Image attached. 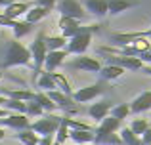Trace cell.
<instances>
[{
  "mask_svg": "<svg viewBox=\"0 0 151 145\" xmlns=\"http://www.w3.org/2000/svg\"><path fill=\"white\" fill-rule=\"evenodd\" d=\"M31 67L33 65V57H31L29 48L21 44L19 40H10L8 42V48H6V56H4L2 61V69H10V67Z\"/></svg>",
  "mask_w": 151,
  "mask_h": 145,
  "instance_id": "1",
  "label": "cell"
},
{
  "mask_svg": "<svg viewBox=\"0 0 151 145\" xmlns=\"http://www.w3.org/2000/svg\"><path fill=\"white\" fill-rule=\"evenodd\" d=\"M100 29V25H90V27H82V31L78 34H75L73 38L67 40L65 52L67 54H75V56H84V52L88 50L90 42H92V34Z\"/></svg>",
  "mask_w": 151,
  "mask_h": 145,
  "instance_id": "2",
  "label": "cell"
},
{
  "mask_svg": "<svg viewBox=\"0 0 151 145\" xmlns=\"http://www.w3.org/2000/svg\"><path fill=\"white\" fill-rule=\"evenodd\" d=\"M44 40H46V34L40 31V33H37V38L33 40V44H31V48H29L31 57H33V78H35V82H37L38 76H40L42 67H44V61H46V54H48Z\"/></svg>",
  "mask_w": 151,
  "mask_h": 145,
  "instance_id": "3",
  "label": "cell"
},
{
  "mask_svg": "<svg viewBox=\"0 0 151 145\" xmlns=\"http://www.w3.org/2000/svg\"><path fill=\"white\" fill-rule=\"evenodd\" d=\"M59 124H61V116L59 115H44L40 116V119H37L35 122H31L29 130H33L37 136H42V138H52V136L58 132Z\"/></svg>",
  "mask_w": 151,
  "mask_h": 145,
  "instance_id": "4",
  "label": "cell"
},
{
  "mask_svg": "<svg viewBox=\"0 0 151 145\" xmlns=\"http://www.w3.org/2000/svg\"><path fill=\"white\" fill-rule=\"evenodd\" d=\"M58 11L61 14V17H71V19H77V21L86 19V10L82 8L81 0H59Z\"/></svg>",
  "mask_w": 151,
  "mask_h": 145,
  "instance_id": "5",
  "label": "cell"
},
{
  "mask_svg": "<svg viewBox=\"0 0 151 145\" xmlns=\"http://www.w3.org/2000/svg\"><path fill=\"white\" fill-rule=\"evenodd\" d=\"M103 90H105V84L103 82H96V84L92 86H86V88H78L73 92V101L75 103H88L90 99H94V97L101 96Z\"/></svg>",
  "mask_w": 151,
  "mask_h": 145,
  "instance_id": "6",
  "label": "cell"
},
{
  "mask_svg": "<svg viewBox=\"0 0 151 145\" xmlns=\"http://www.w3.org/2000/svg\"><path fill=\"white\" fill-rule=\"evenodd\" d=\"M107 65H115V67L121 69H128V71H140L144 67L140 57H128V56H105Z\"/></svg>",
  "mask_w": 151,
  "mask_h": 145,
  "instance_id": "7",
  "label": "cell"
},
{
  "mask_svg": "<svg viewBox=\"0 0 151 145\" xmlns=\"http://www.w3.org/2000/svg\"><path fill=\"white\" fill-rule=\"evenodd\" d=\"M69 69H75V71H86V73H100L101 63L96 59V57H88V56H78L75 57L73 61L67 63Z\"/></svg>",
  "mask_w": 151,
  "mask_h": 145,
  "instance_id": "8",
  "label": "cell"
},
{
  "mask_svg": "<svg viewBox=\"0 0 151 145\" xmlns=\"http://www.w3.org/2000/svg\"><path fill=\"white\" fill-rule=\"evenodd\" d=\"M46 96L50 97L52 101H54V105L58 109H63L65 113H78V107H77V103L73 101V97H69V96H65V94H61L59 90H52V92H46Z\"/></svg>",
  "mask_w": 151,
  "mask_h": 145,
  "instance_id": "9",
  "label": "cell"
},
{
  "mask_svg": "<svg viewBox=\"0 0 151 145\" xmlns=\"http://www.w3.org/2000/svg\"><path fill=\"white\" fill-rule=\"evenodd\" d=\"M0 126H8L19 132V130H27L31 126V120L27 115H21V113H10L6 119H0Z\"/></svg>",
  "mask_w": 151,
  "mask_h": 145,
  "instance_id": "10",
  "label": "cell"
},
{
  "mask_svg": "<svg viewBox=\"0 0 151 145\" xmlns=\"http://www.w3.org/2000/svg\"><path fill=\"white\" fill-rule=\"evenodd\" d=\"M65 57H67L65 50H54V52H48L46 54V61H44V71L46 73H55V69L63 65Z\"/></svg>",
  "mask_w": 151,
  "mask_h": 145,
  "instance_id": "11",
  "label": "cell"
},
{
  "mask_svg": "<svg viewBox=\"0 0 151 145\" xmlns=\"http://www.w3.org/2000/svg\"><path fill=\"white\" fill-rule=\"evenodd\" d=\"M111 107H113V105H111V101H107V99L98 101V103H92L88 107V116L94 119V120H98V122H101L105 116H109Z\"/></svg>",
  "mask_w": 151,
  "mask_h": 145,
  "instance_id": "12",
  "label": "cell"
},
{
  "mask_svg": "<svg viewBox=\"0 0 151 145\" xmlns=\"http://www.w3.org/2000/svg\"><path fill=\"white\" fill-rule=\"evenodd\" d=\"M130 105V113H134V115H138V113H145L151 109V90H145V92H142L138 97H134L132 103Z\"/></svg>",
  "mask_w": 151,
  "mask_h": 145,
  "instance_id": "13",
  "label": "cell"
},
{
  "mask_svg": "<svg viewBox=\"0 0 151 145\" xmlns=\"http://www.w3.org/2000/svg\"><path fill=\"white\" fill-rule=\"evenodd\" d=\"M140 4V0H107V14L109 15H119L126 11L128 8H134Z\"/></svg>",
  "mask_w": 151,
  "mask_h": 145,
  "instance_id": "14",
  "label": "cell"
},
{
  "mask_svg": "<svg viewBox=\"0 0 151 145\" xmlns=\"http://www.w3.org/2000/svg\"><path fill=\"white\" fill-rule=\"evenodd\" d=\"M81 4L84 10H88L92 15L100 19L107 15V0H81Z\"/></svg>",
  "mask_w": 151,
  "mask_h": 145,
  "instance_id": "15",
  "label": "cell"
},
{
  "mask_svg": "<svg viewBox=\"0 0 151 145\" xmlns=\"http://www.w3.org/2000/svg\"><path fill=\"white\" fill-rule=\"evenodd\" d=\"M0 96L8 97V99H17V101H33L35 92L31 90H10V88H0Z\"/></svg>",
  "mask_w": 151,
  "mask_h": 145,
  "instance_id": "16",
  "label": "cell"
},
{
  "mask_svg": "<svg viewBox=\"0 0 151 145\" xmlns=\"http://www.w3.org/2000/svg\"><path fill=\"white\" fill-rule=\"evenodd\" d=\"M29 10H31L29 2H14L8 8H4L2 14L6 15V17H10V19H17V17H21V15H25Z\"/></svg>",
  "mask_w": 151,
  "mask_h": 145,
  "instance_id": "17",
  "label": "cell"
},
{
  "mask_svg": "<svg viewBox=\"0 0 151 145\" xmlns=\"http://www.w3.org/2000/svg\"><path fill=\"white\" fill-rule=\"evenodd\" d=\"M121 124H122V120H119V119H115V116H105V119L100 122V126L96 128V134H115V132L121 128Z\"/></svg>",
  "mask_w": 151,
  "mask_h": 145,
  "instance_id": "18",
  "label": "cell"
},
{
  "mask_svg": "<svg viewBox=\"0 0 151 145\" xmlns=\"http://www.w3.org/2000/svg\"><path fill=\"white\" fill-rule=\"evenodd\" d=\"M50 11H52L50 8L35 6V8H31V10L25 14V21H27V23H31V25H35V23L42 21L44 17H48V15H50Z\"/></svg>",
  "mask_w": 151,
  "mask_h": 145,
  "instance_id": "19",
  "label": "cell"
},
{
  "mask_svg": "<svg viewBox=\"0 0 151 145\" xmlns=\"http://www.w3.org/2000/svg\"><path fill=\"white\" fill-rule=\"evenodd\" d=\"M69 139L77 145H90L94 143V134L92 130H69Z\"/></svg>",
  "mask_w": 151,
  "mask_h": 145,
  "instance_id": "20",
  "label": "cell"
},
{
  "mask_svg": "<svg viewBox=\"0 0 151 145\" xmlns=\"http://www.w3.org/2000/svg\"><path fill=\"white\" fill-rule=\"evenodd\" d=\"M50 76H52V80H54L55 88H58L61 94H65V96H69V97L73 96V88H71L69 80L65 78V74H61V73H50Z\"/></svg>",
  "mask_w": 151,
  "mask_h": 145,
  "instance_id": "21",
  "label": "cell"
},
{
  "mask_svg": "<svg viewBox=\"0 0 151 145\" xmlns=\"http://www.w3.org/2000/svg\"><path fill=\"white\" fill-rule=\"evenodd\" d=\"M14 138L19 139L23 145H38V141H40V138H38L33 130H29V128H27V130H19L17 134H14Z\"/></svg>",
  "mask_w": 151,
  "mask_h": 145,
  "instance_id": "22",
  "label": "cell"
},
{
  "mask_svg": "<svg viewBox=\"0 0 151 145\" xmlns=\"http://www.w3.org/2000/svg\"><path fill=\"white\" fill-rule=\"evenodd\" d=\"M94 143L96 145H124L117 134H94Z\"/></svg>",
  "mask_w": 151,
  "mask_h": 145,
  "instance_id": "23",
  "label": "cell"
},
{
  "mask_svg": "<svg viewBox=\"0 0 151 145\" xmlns=\"http://www.w3.org/2000/svg\"><path fill=\"white\" fill-rule=\"evenodd\" d=\"M37 88H38V92H52V90H58L55 84H54V80H52V76H50V73H46V71H42L40 76L37 78Z\"/></svg>",
  "mask_w": 151,
  "mask_h": 145,
  "instance_id": "24",
  "label": "cell"
},
{
  "mask_svg": "<svg viewBox=\"0 0 151 145\" xmlns=\"http://www.w3.org/2000/svg\"><path fill=\"white\" fill-rule=\"evenodd\" d=\"M100 74H101L103 80H115V78H119L121 74H124V69L115 67V65H103L100 69Z\"/></svg>",
  "mask_w": 151,
  "mask_h": 145,
  "instance_id": "25",
  "label": "cell"
},
{
  "mask_svg": "<svg viewBox=\"0 0 151 145\" xmlns=\"http://www.w3.org/2000/svg\"><path fill=\"white\" fill-rule=\"evenodd\" d=\"M33 101H37L38 105H40L44 111H48V113H52V111H55V105H54V101L50 99L48 96H46V92H35V97H33Z\"/></svg>",
  "mask_w": 151,
  "mask_h": 145,
  "instance_id": "26",
  "label": "cell"
},
{
  "mask_svg": "<svg viewBox=\"0 0 151 145\" xmlns=\"http://www.w3.org/2000/svg\"><path fill=\"white\" fill-rule=\"evenodd\" d=\"M33 31H35V25L27 23L25 19H23V21L17 19V23H15V27H14V36H15V40H19V38L27 36L29 33H33Z\"/></svg>",
  "mask_w": 151,
  "mask_h": 145,
  "instance_id": "27",
  "label": "cell"
},
{
  "mask_svg": "<svg viewBox=\"0 0 151 145\" xmlns=\"http://www.w3.org/2000/svg\"><path fill=\"white\" fill-rule=\"evenodd\" d=\"M119 138L122 139V143H124V145H144V143H142V138H138V136L134 134L128 126L121 128V136H119Z\"/></svg>",
  "mask_w": 151,
  "mask_h": 145,
  "instance_id": "28",
  "label": "cell"
},
{
  "mask_svg": "<svg viewBox=\"0 0 151 145\" xmlns=\"http://www.w3.org/2000/svg\"><path fill=\"white\" fill-rule=\"evenodd\" d=\"M46 50L54 52V50H63L67 46V40L63 36H46Z\"/></svg>",
  "mask_w": 151,
  "mask_h": 145,
  "instance_id": "29",
  "label": "cell"
},
{
  "mask_svg": "<svg viewBox=\"0 0 151 145\" xmlns=\"http://www.w3.org/2000/svg\"><path fill=\"white\" fill-rule=\"evenodd\" d=\"M128 115H130V105L128 103H119V105L111 107V116H115L119 120H124Z\"/></svg>",
  "mask_w": 151,
  "mask_h": 145,
  "instance_id": "30",
  "label": "cell"
},
{
  "mask_svg": "<svg viewBox=\"0 0 151 145\" xmlns=\"http://www.w3.org/2000/svg\"><path fill=\"white\" fill-rule=\"evenodd\" d=\"M4 109H8V111H15V113H21V115H25L27 111V103L25 101H17V99H8L6 97V103H4Z\"/></svg>",
  "mask_w": 151,
  "mask_h": 145,
  "instance_id": "31",
  "label": "cell"
},
{
  "mask_svg": "<svg viewBox=\"0 0 151 145\" xmlns=\"http://www.w3.org/2000/svg\"><path fill=\"white\" fill-rule=\"evenodd\" d=\"M128 128L138 136V138H142V136H144V132L149 128V122H147L145 119H134V120H132V124H130Z\"/></svg>",
  "mask_w": 151,
  "mask_h": 145,
  "instance_id": "32",
  "label": "cell"
},
{
  "mask_svg": "<svg viewBox=\"0 0 151 145\" xmlns=\"http://www.w3.org/2000/svg\"><path fill=\"white\" fill-rule=\"evenodd\" d=\"M61 122L65 124L69 130H92L86 122H81V120H75L71 116H61Z\"/></svg>",
  "mask_w": 151,
  "mask_h": 145,
  "instance_id": "33",
  "label": "cell"
},
{
  "mask_svg": "<svg viewBox=\"0 0 151 145\" xmlns=\"http://www.w3.org/2000/svg\"><path fill=\"white\" fill-rule=\"evenodd\" d=\"M25 115L27 116H38V119H40V116H44V109L40 107V105L37 103V101H27V111H25Z\"/></svg>",
  "mask_w": 151,
  "mask_h": 145,
  "instance_id": "34",
  "label": "cell"
},
{
  "mask_svg": "<svg viewBox=\"0 0 151 145\" xmlns=\"http://www.w3.org/2000/svg\"><path fill=\"white\" fill-rule=\"evenodd\" d=\"M67 139H69V128L61 122V124H59V128H58V134H55V143L63 145Z\"/></svg>",
  "mask_w": 151,
  "mask_h": 145,
  "instance_id": "35",
  "label": "cell"
},
{
  "mask_svg": "<svg viewBox=\"0 0 151 145\" xmlns=\"http://www.w3.org/2000/svg\"><path fill=\"white\" fill-rule=\"evenodd\" d=\"M78 23H81V21H77V19H71V17H59L58 27H59L61 31H67V29H73V27H78Z\"/></svg>",
  "mask_w": 151,
  "mask_h": 145,
  "instance_id": "36",
  "label": "cell"
},
{
  "mask_svg": "<svg viewBox=\"0 0 151 145\" xmlns=\"http://www.w3.org/2000/svg\"><path fill=\"white\" fill-rule=\"evenodd\" d=\"M15 23H17V19H10V17H6V15L0 11V27H12V29H14Z\"/></svg>",
  "mask_w": 151,
  "mask_h": 145,
  "instance_id": "37",
  "label": "cell"
},
{
  "mask_svg": "<svg viewBox=\"0 0 151 145\" xmlns=\"http://www.w3.org/2000/svg\"><path fill=\"white\" fill-rule=\"evenodd\" d=\"M55 2H58V0H35V6H42V8H50V10H54Z\"/></svg>",
  "mask_w": 151,
  "mask_h": 145,
  "instance_id": "38",
  "label": "cell"
},
{
  "mask_svg": "<svg viewBox=\"0 0 151 145\" xmlns=\"http://www.w3.org/2000/svg\"><path fill=\"white\" fill-rule=\"evenodd\" d=\"M142 143H144V145H151V126L144 132V136H142Z\"/></svg>",
  "mask_w": 151,
  "mask_h": 145,
  "instance_id": "39",
  "label": "cell"
},
{
  "mask_svg": "<svg viewBox=\"0 0 151 145\" xmlns=\"http://www.w3.org/2000/svg\"><path fill=\"white\" fill-rule=\"evenodd\" d=\"M140 59H142V63H144V65H149L151 63V50H149V52L140 54Z\"/></svg>",
  "mask_w": 151,
  "mask_h": 145,
  "instance_id": "40",
  "label": "cell"
},
{
  "mask_svg": "<svg viewBox=\"0 0 151 145\" xmlns=\"http://www.w3.org/2000/svg\"><path fill=\"white\" fill-rule=\"evenodd\" d=\"M52 143H54V139H52L50 136L48 138H40V141H38V145H52Z\"/></svg>",
  "mask_w": 151,
  "mask_h": 145,
  "instance_id": "41",
  "label": "cell"
},
{
  "mask_svg": "<svg viewBox=\"0 0 151 145\" xmlns=\"http://www.w3.org/2000/svg\"><path fill=\"white\" fill-rule=\"evenodd\" d=\"M140 73H144V74H149V76H151V65H144V67L140 69Z\"/></svg>",
  "mask_w": 151,
  "mask_h": 145,
  "instance_id": "42",
  "label": "cell"
},
{
  "mask_svg": "<svg viewBox=\"0 0 151 145\" xmlns=\"http://www.w3.org/2000/svg\"><path fill=\"white\" fill-rule=\"evenodd\" d=\"M8 115H10V111H8V109H4V107H0V119H6Z\"/></svg>",
  "mask_w": 151,
  "mask_h": 145,
  "instance_id": "43",
  "label": "cell"
},
{
  "mask_svg": "<svg viewBox=\"0 0 151 145\" xmlns=\"http://www.w3.org/2000/svg\"><path fill=\"white\" fill-rule=\"evenodd\" d=\"M15 0H0V6H4V8H8L10 4H14Z\"/></svg>",
  "mask_w": 151,
  "mask_h": 145,
  "instance_id": "44",
  "label": "cell"
},
{
  "mask_svg": "<svg viewBox=\"0 0 151 145\" xmlns=\"http://www.w3.org/2000/svg\"><path fill=\"white\" fill-rule=\"evenodd\" d=\"M4 138H6V132H4V130H2V128H0V141H2V139H4Z\"/></svg>",
  "mask_w": 151,
  "mask_h": 145,
  "instance_id": "45",
  "label": "cell"
},
{
  "mask_svg": "<svg viewBox=\"0 0 151 145\" xmlns=\"http://www.w3.org/2000/svg\"><path fill=\"white\" fill-rule=\"evenodd\" d=\"M4 103H6V97L0 96V107H4Z\"/></svg>",
  "mask_w": 151,
  "mask_h": 145,
  "instance_id": "46",
  "label": "cell"
},
{
  "mask_svg": "<svg viewBox=\"0 0 151 145\" xmlns=\"http://www.w3.org/2000/svg\"><path fill=\"white\" fill-rule=\"evenodd\" d=\"M145 34H147V38H151V27H149L147 31H145Z\"/></svg>",
  "mask_w": 151,
  "mask_h": 145,
  "instance_id": "47",
  "label": "cell"
},
{
  "mask_svg": "<svg viewBox=\"0 0 151 145\" xmlns=\"http://www.w3.org/2000/svg\"><path fill=\"white\" fill-rule=\"evenodd\" d=\"M52 145H59V143H55V141H54V143H52Z\"/></svg>",
  "mask_w": 151,
  "mask_h": 145,
  "instance_id": "48",
  "label": "cell"
},
{
  "mask_svg": "<svg viewBox=\"0 0 151 145\" xmlns=\"http://www.w3.org/2000/svg\"><path fill=\"white\" fill-rule=\"evenodd\" d=\"M0 78H2V73H0Z\"/></svg>",
  "mask_w": 151,
  "mask_h": 145,
  "instance_id": "49",
  "label": "cell"
}]
</instances>
